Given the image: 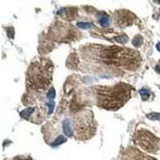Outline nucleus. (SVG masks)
<instances>
[{
	"label": "nucleus",
	"instance_id": "nucleus-1",
	"mask_svg": "<svg viewBox=\"0 0 160 160\" xmlns=\"http://www.w3.org/2000/svg\"><path fill=\"white\" fill-rule=\"evenodd\" d=\"M81 52L84 58L116 68L135 70L141 62L138 52L115 46L88 44L81 48Z\"/></svg>",
	"mask_w": 160,
	"mask_h": 160
},
{
	"label": "nucleus",
	"instance_id": "nucleus-2",
	"mask_svg": "<svg viewBox=\"0 0 160 160\" xmlns=\"http://www.w3.org/2000/svg\"><path fill=\"white\" fill-rule=\"evenodd\" d=\"M131 87L126 83L114 86H98L95 96L98 106L106 110L116 111L131 98Z\"/></svg>",
	"mask_w": 160,
	"mask_h": 160
},
{
	"label": "nucleus",
	"instance_id": "nucleus-3",
	"mask_svg": "<svg viewBox=\"0 0 160 160\" xmlns=\"http://www.w3.org/2000/svg\"><path fill=\"white\" fill-rule=\"evenodd\" d=\"M53 66L51 62L39 59L33 62L26 73L28 87L36 91H44L48 87L52 79Z\"/></svg>",
	"mask_w": 160,
	"mask_h": 160
},
{
	"label": "nucleus",
	"instance_id": "nucleus-4",
	"mask_svg": "<svg viewBox=\"0 0 160 160\" xmlns=\"http://www.w3.org/2000/svg\"><path fill=\"white\" fill-rule=\"evenodd\" d=\"M88 111L85 114H80L75 118L74 125L72 124L74 132H78V137L81 138H89L95 135V125L91 113Z\"/></svg>",
	"mask_w": 160,
	"mask_h": 160
},
{
	"label": "nucleus",
	"instance_id": "nucleus-5",
	"mask_svg": "<svg viewBox=\"0 0 160 160\" xmlns=\"http://www.w3.org/2000/svg\"><path fill=\"white\" fill-rule=\"evenodd\" d=\"M155 137L153 136L148 131H145V132L141 131L137 135V140L139 145L146 150L152 149L155 144Z\"/></svg>",
	"mask_w": 160,
	"mask_h": 160
},
{
	"label": "nucleus",
	"instance_id": "nucleus-6",
	"mask_svg": "<svg viewBox=\"0 0 160 160\" xmlns=\"http://www.w3.org/2000/svg\"><path fill=\"white\" fill-rule=\"evenodd\" d=\"M120 15H119L118 16V24L121 26H127L129 24L132 23V19L134 18L135 15H132L131 16H130L129 15H131V12L127 11H119V12Z\"/></svg>",
	"mask_w": 160,
	"mask_h": 160
},
{
	"label": "nucleus",
	"instance_id": "nucleus-7",
	"mask_svg": "<svg viewBox=\"0 0 160 160\" xmlns=\"http://www.w3.org/2000/svg\"><path fill=\"white\" fill-rule=\"evenodd\" d=\"M62 129L63 132L67 137H72L74 135L73 127L71 124V121L69 119H65L62 122Z\"/></svg>",
	"mask_w": 160,
	"mask_h": 160
},
{
	"label": "nucleus",
	"instance_id": "nucleus-8",
	"mask_svg": "<svg viewBox=\"0 0 160 160\" xmlns=\"http://www.w3.org/2000/svg\"><path fill=\"white\" fill-rule=\"evenodd\" d=\"M77 26L80 29H90L93 26V24L89 22H79L77 23Z\"/></svg>",
	"mask_w": 160,
	"mask_h": 160
},
{
	"label": "nucleus",
	"instance_id": "nucleus-9",
	"mask_svg": "<svg viewBox=\"0 0 160 160\" xmlns=\"http://www.w3.org/2000/svg\"><path fill=\"white\" fill-rule=\"evenodd\" d=\"M132 43H133V45L135 46V47H140L142 43V38L140 35H137V36L134 38V39L132 41Z\"/></svg>",
	"mask_w": 160,
	"mask_h": 160
},
{
	"label": "nucleus",
	"instance_id": "nucleus-10",
	"mask_svg": "<svg viewBox=\"0 0 160 160\" xmlns=\"http://www.w3.org/2000/svg\"><path fill=\"white\" fill-rule=\"evenodd\" d=\"M114 39L115 40L116 42H118V43H127L129 39L125 35H121L115 37Z\"/></svg>",
	"mask_w": 160,
	"mask_h": 160
},
{
	"label": "nucleus",
	"instance_id": "nucleus-11",
	"mask_svg": "<svg viewBox=\"0 0 160 160\" xmlns=\"http://www.w3.org/2000/svg\"><path fill=\"white\" fill-rule=\"evenodd\" d=\"M139 94L143 100H147L150 97V91L146 89H142L139 91Z\"/></svg>",
	"mask_w": 160,
	"mask_h": 160
},
{
	"label": "nucleus",
	"instance_id": "nucleus-12",
	"mask_svg": "<svg viewBox=\"0 0 160 160\" xmlns=\"http://www.w3.org/2000/svg\"><path fill=\"white\" fill-rule=\"evenodd\" d=\"M109 18L107 15H103L102 16L100 19H99V23L101 24V26H106L109 25Z\"/></svg>",
	"mask_w": 160,
	"mask_h": 160
},
{
	"label": "nucleus",
	"instance_id": "nucleus-13",
	"mask_svg": "<svg viewBox=\"0 0 160 160\" xmlns=\"http://www.w3.org/2000/svg\"><path fill=\"white\" fill-rule=\"evenodd\" d=\"M66 138L64 136H62V135H60L58 138H56L55 139V141L51 145L53 146H58V145H61L62 143H63L64 142H66Z\"/></svg>",
	"mask_w": 160,
	"mask_h": 160
},
{
	"label": "nucleus",
	"instance_id": "nucleus-14",
	"mask_svg": "<svg viewBox=\"0 0 160 160\" xmlns=\"http://www.w3.org/2000/svg\"><path fill=\"white\" fill-rule=\"evenodd\" d=\"M146 117L149 119L151 120H160V114L159 113H155V112H152L147 115Z\"/></svg>",
	"mask_w": 160,
	"mask_h": 160
},
{
	"label": "nucleus",
	"instance_id": "nucleus-15",
	"mask_svg": "<svg viewBox=\"0 0 160 160\" xmlns=\"http://www.w3.org/2000/svg\"><path fill=\"white\" fill-rule=\"evenodd\" d=\"M55 97V91L54 88H51V90L49 91V92L47 93V98L50 100H53Z\"/></svg>",
	"mask_w": 160,
	"mask_h": 160
},
{
	"label": "nucleus",
	"instance_id": "nucleus-16",
	"mask_svg": "<svg viewBox=\"0 0 160 160\" xmlns=\"http://www.w3.org/2000/svg\"><path fill=\"white\" fill-rule=\"evenodd\" d=\"M155 71H156L157 72L160 74V63L159 64H158V65H156V66H155Z\"/></svg>",
	"mask_w": 160,
	"mask_h": 160
},
{
	"label": "nucleus",
	"instance_id": "nucleus-17",
	"mask_svg": "<svg viewBox=\"0 0 160 160\" xmlns=\"http://www.w3.org/2000/svg\"><path fill=\"white\" fill-rule=\"evenodd\" d=\"M156 47H157V49H158V51L160 52V43H159L157 44Z\"/></svg>",
	"mask_w": 160,
	"mask_h": 160
}]
</instances>
